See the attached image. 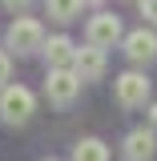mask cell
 <instances>
[{
    "mask_svg": "<svg viewBox=\"0 0 157 161\" xmlns=\"http://www.w3.org/2000/svg\"><path fill=\"white\" fill-rule=\"evenodd\" d=\"M44 24L36 16H16L8 24V48L16 57H28V53H44Z\"/></svg>",
    "mask_w": 157,
    "mask_h": 161,
    "instance_id": "1",
    "label": "cell"
},
{
    "mask_svg": "<svg viewBox=\"0 0 157 161\" xmlns=\"http://www.w3.org/2000/svg\"><path fill=\"white\" fill-rule=\"evenodd\" d=\"M32 113H36V97H32V89H24V85H8V89L0 93V121H4V125H24Z\"/></svg>",
    "mask_w": 157,
    "mask_h": 161,
    "instance_id": "2",
    "label": "cell"
},
{
    "mask_svg": "<svg viewBox=\"0 0 157 161\" xmlns=\"http://www.w3.org/2000/svg\"><path fill=\"white\" fill-rule=\"evenodd\" d=\"M113 93H117L121 109H141V105L149 101V77L137 73V69H129V73H121V77L113 80Z\"/></svg>",
    "mask_w": 157,
    "mask_h": 161,
    "instance_id": "3",
    "label": "cell"
},
{
    "mask_svg": "<svg viewBox=\"0 0 157 161\" xmlns=\"http://www.w3.org/2000/svg\"><path fill=\"white\" fill-rule=\"evenodd\" d=\"M85 36H89L93 48H113L117 40H125V32H121V16H113V12H97V16H89Z\"/></svg>",
    "mask_w": 157,
    "mask_h": 161,
    "instance_id": "4",
    "label": "cell"
},
{
    "mask_svg": "<svg viewBox=\"0 0 157 161\" xmlns=\"http://www.w3.org/2000/svg\"><path fill=\"white\" fill-rule=\"evenodd\" d=\"M81 85L85 80L73 73V69H48V80H44V93H48V101L53 105H73L81 93Z\"/></svg>",
    "mask_w": 157,
    "mask_h": 161,
    "instance_id": "5",
    "label": "cell"
},
{
    "mask_svg": "<svg viewBox=\"0 0 157 161\" xmlns=\"http://www.w3.org/2000/svg\"><path fill=\"white\" fill-rule=\"evenodd\" d=\"M125 57L133 60V64H149V60H157V32L153 28H133V32H125Z\"/></svg>",
    "mask_w": 157,
    "mask_h": 161,
    "instance_id": "6",
    "label": "cell"
},
{
    "mask_svg": "<svg viewBox=\"0 0 157 161\" xmlns=\"http://www.w3.org/2000/svg\"><path fill=\"white\" fill-rule=\"evenodd\" d=\"M157 149V133L149 129V125H141V129H133L129 137H125V145H121V153H125V161H149Z\"/></svg>",
    "mask_w": 157,
    "mask_h": 161,
    "instance_id": "7",
    "label": "cell"
},
{
    "mask_svg": "<svg viewBox=\"0 0 157 161\" xmlns=\"http://www.w3.org/2000/svg\"><path fill=\"white\" fill-rule=\"evenodd\" d=\"M73 73H77L81 80H101V77H105V48H93V44L77 48Z\"/></svg>",
    "mask_w": 157,
    "mask_h": 161,
    "instance_id": "8",
    "label": "cell"
},
{
    "mask_svg": "<svg viewBox=\"0 0 157 161\" xmlns=\"http://www.w3.org/2000/svg\"><path fill=\"white\" fill-rule=\"evenodd\" d=\"M77 48H81V44H73L64 32L48 36V44H44V60H48V69H73V60H77Z\"/></svg>",
    "mask_w": 157,
    "mask_h": 161,
    "instance_id": "9",
    "label": "cell"
},
{
    "mask_svg": "<svg viewBox=\"0 0 157 161\" xmlns=\"http://www.w3.org/2000/svg\"><path fill=\"white\" fill-rule=\"evenodd\" d=\"M73 161H109V145L97 137H85L73 145Z\"/></svg>",
    "mask_w": 157,
    "mask_h": 161,
    "instance_id": "10",
    "label": "cell"
},
{
    "mask_svg": "<svg viewBox=\"0 0 157 161\" xmlns=\"http://www.w3.org/2000/svg\"><path fill=\"white\" fill-rule=\"evenodd\" d=\"M44 12L57 24H69V20L81 16V0H44Z\"/></svg>",
    "mask_w": 157,
    "mask_h": 161,
    "instance_id": "11",
    "label": "cell"
},
{
    "mask_svg": "<svg viewBox=\"0 0 157 161\" xmlns=\"http://www.w3.org/2000/svg\"><path fill=\"white\" fill-rule=\"evenodd\" d=\"M8 77H12V57H8V53H0V93L8 89Z\"/></svg>",
    "mask_w": 157,
    "mask_h": 161,
    "instance_id": "12",
    "label": "cell"
},
{
    "mask_svg": "<svg viewBox=\"0 0 157 161\" xmlns=\"http://www.w3.org/2000/svg\"><path fill=\"white\" fill-rule=\"evenodd\" d=\"M141 16L145 24H157V0H141Z\"/></svg>",
    "mask_w": 157,
    "mask_h": 161,
    "instance_id": "13",
    "label": "cell"
},
{
    "mask_svg": "<svg viewBox=\"0 0 157 161\" xmlns=\"http://www.w3.org/2000/svg\"><path fill=\"white\" fill-rule=\"evenodd\" d=\"M0 4H4V8H8V12H24V8H28V4H32V0H0Z\"/></svg>",
    "mask_w": 157,
    "mask_h": 161,
    "instance_id": "14",
    "label": "cell"
},
{
    "mask_svg": "<svg viewBox=\"0 0 157 161\" xmlns=\"http://www.w3.org/2000/svg\"><path fill=\"white\" fill-rule=\"evenodd\" d=\"M153 125H157V101L149 105V129H153Z\"/></svg>",
    "mask_w": 157,
    "mask_h": 161,
    "instance_id": "15",
    "label": "cell"
},
{
    "mask_svg": "<svg viewBox=\"0 0 157 161\" xmlns=\"http://www.w3.org/2000/svg\"><path fill=\"white\" fill-rule=\"evenodd\" d=\"M81 4H105V0H81Z\"/></svg>",
    "mask_w": 157,
    "mask_h": 161,
    "instance_id": "16",
    "label": "cell"
},
{
    "mask_svg": "<svg viewBox=\"0 0 157 161\" xmlns=\"http://www.w3.org/2000/svg\"><path fill=\"white\" fill-rule=\"evenodd\" d=\"M44 161H57V157H44Z\"/></svg>",
    "mask_w": 157,
    "mask_h": 161,
    "instance_id": "17",
    "label": "cell"
}]
</instances>
